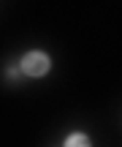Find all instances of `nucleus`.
<instances>
[{
  "label": "nucleus",
  "mask_w": 122,
  "mask_h": 147,
  "mask_svg": "<svg viewBox=\"0 0 122 147\" xmlns=\"http://www.w3.org/2000/svg\"><path fill=\"white\" fill-rule=\"evenodd\" d=\"M49 71H52V57H49L46 52L33 49V52H27L25 57H22V74H27V76L38 79V76H46Z\"/></svg>",
  "instance_id": "f257e3e1"
},
{
  "label": "nucleus",
  "mask_w": 122,
  "mask_h": 147,
  "mask_svg": "<svg viewBox=\"0 0 122 147\" xmlns=\"http://www.w3.org/2000/svg\"><path fill=\"white\" fill-rule=\"evenodd\" d=\"M63 147H92V142H90L87 134L76 131V134H71V136H65V144Z\"/></svg>",
  "instance_id": "f03ea898"
}]
</instances>
